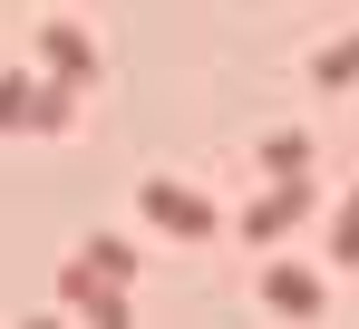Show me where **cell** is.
<instances>
[{
    "label": "cell",
    "mask_w": 359,
    "mask_h": 329,
    "mask_svg": "<svg viewBox=\"0 0 359 329\" xmlns=\"http://www.w3.org/2000/svg\"><path fill=\"white\" fill-rule=\"evenodd\" d=\"M39 49H49V68H59V58H68V68H88V29H39Z\"/></svg>",
    "instance_id": "obj_1"
}]
</instances>
